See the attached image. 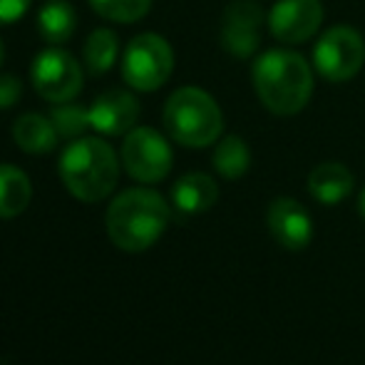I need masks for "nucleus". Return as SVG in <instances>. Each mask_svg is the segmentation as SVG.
Here are the masks:
<instances>
[{"instance_id": "14", "label": "nucleus", "mask_w": 365, "mask_h": 365, "mask_svg": "<svg viewBox=\"0 0 365 365\" xmlns=\"http://www.w3.org/2000/svg\"><path fill=\"white\" fill-rule=\"evenodd\" d=\"M353 184L356 179H353L351 169L338 162H323L308 174V192L321 204L343 202L353 192Z\"/></svg>"}, {"instance_id": "10", "label": "nucleus", "mask_w": 365, "mask_h": 365, "mask_svg": "<svg viewBox=\"0 0 365 365\" xmlns=\"http://www.w3.org/2000/svg\"><path fill=\"white\" fill-rule=\"evenodd\" d=\"M323 23L321 0H276L269 13V28L279 43L301 45L318 33Z\"/></svg>"}, {"instance_id": "21", "label": "nucleus", "mask_w": 365, "mask_h": 365, "mask_svg": "<svg viewBox=\"0 0 365 365\" xmlns=\"http://www.w3.org/2000/svg\"><path fill=\"white\" fill-rule=\"evenodd\" d=\"M92 10L112 23H137L149 13L152 0H90Z\"/></svg>"}, {"instance_id": "15", "label": "nucleus", "mask_w": 365, "mask_h": 365, "mask_svg": "<svg viewBox=\"0 0 365 365\" xmlns=\"http://www.w3.org/2000/svg\"><path fill=\"white\" fill-rule=\"evenodd\" d=\"M13 137H15V145L28 154L53 152L55 145H58V140H60L53 120H50V117H43V115H35V112L23 115L18 122H15Z\"/></svg>"}, {"instance_id": "24", "label": "nucleus", "mask_w": 365, "mask_h": 365, "mask_svg": "<svg viewBox=\"0 0 365 365\" xmlns=\"http://www.w3.org/2000/svg\"><path fill=\"white\" fill-rule=\"evenodd\" d=\"M358 212H361V217L365 219V189L361 192V197H358Z\"/></svg>"}, {"instance_id": "7", "label": "nucleus", "mask_w": 365, "mask_h": 365, "mask_svg": "<svg viewBox=\"0 0 365 365\" xmlns=\"http://www.w3.org/2000/svg\"><path fill=\"white\" fill-rule=\"evenodd\" d=\"M122 164L132 179L157 184L172 172V147L152 127H135L122 142Z\"/></svg>"}, {"instance_id": "5", "label": "nucleus", "mask_w": 365, "mask_h": 365, "mask_svg": "<svg viewBox=\"0 0 365 365\" xmlns=\"http://www.w3.org/2000/svg\"><path fill=\"white\" fill-rule=\"evenodd\" d=\"M174 70V53L162 35L142 33L127 45L122 58V77L140 92H154L169 80Z\"/></svg>"}, {"instance_id": "18", "label": "nucleus", "mask_w": 365, "mask_h": 365, "mask_svg": "<svg viewBox=\"0 0 365 365\" xmlns=\"http://www.w3.org/2000/svg\"><path fill=\"white\" fill-rule=\"evenodd\" d=\"M251 167V152L246 147V142L236 135H229L219 142L214 149V169L221 174L224 179H241Z\"/></svg>"}, {"instance_id": "17", "label": "nucleus", "mask_w": 365, "mask_h": 365, "mask_svg": "<svg viewBox=\"0 0 365 365\" xmlns=\"http://www.w3.org/2000/svg\"><path fill=\"white\" fill-rule=\"evenodd\" d=\"M77 13L68 0H48L38 13V30L50 45H63L75 35Z\"/></svg>"}, {"instance_id": "25", "label": "nucleus", "mask_w": 365, "mask_h": 365, "mask_svg": "<svg viewBox=\"0 0 365 365\" xmlns=\"http://www.w3.org/2000/svg\"><path fill=\"white\" fill-rule=\"evenodd\" d=\"M3 60H5V45H3V40H0V65H3Z\"/></svg>"}, {"instance_id": "3", "label": "nucleus", "mask_w": 365, "mask_h": 365, "mask_svg": "<svg viewBox=\"0 0 365 365\" xmlns=\"http://www.w3.org/2000/svg\"><path fill=\"white\" fill-rule=\"evenodd\" d=\"M60 179L80 202H102L115 192L120 179L115 149L100 137H80L70 142L60 157Z\"/></svg>"}, {"instance_id": "9", "label": "nucleus", "mask_w": 365, "mask_h": 365, "mask_svg": "<svg viewBox=\"0 0 365 365\" xmlns=\"http://www.w3.org/2000/svg\"><path fill=\"white\" fill-rule=\"evenodd\" d=\"M264 8L256 0H234L221 18V45L234 58H251L259 50Z\"/></svg>"}, {"instance_id": "16", "label": "nucleus", "mask_w": 365, "mask_h": 365, "mask_svg": "<svg viewBox=\"0 0 365 365\" xmlns=\"http://www.w3.org/2000/svg\"><path fill=\"white\" fill-rule=\"evenodd\" d=\"M33 199V184L23 169L0 164V219H15L28 209Z\"/></svg>"}, {"instance_id": "22", "label": "nucleus", "mask_w": 365, "mask_h": 365, "mask_svg": "<svg viewBox=\"0 0 365 365\" xmlns=\"http://www.w3.org/2000/svg\"><path fill=\"white\" fill-rule=\"evenodd\" d=\"M20 97H23V82L15 75H0V110L18 105Z\"/></svg>"}, {"instance_id": "23", "label": "nucleus", "mask_w": 365, "mask_h": 365, "mask_svg": "<svg viewBox=\"0 0 365 365\" xmlns=\"http://www.w3.org/2000/svg\"><path fill=\"white\" fill-rule=\"evenodd\" d=\"M33 0H0V25H10L28 13Z\"/></svg>"}, {"instance_id": "4", "label": "nucleus", "mask_w": 365, "mask_h": 365, "mask_svg": "<svg viewBox=\"0 0 365 365\" xmlns=\"http://www.w3.org/2000/svg\"><path fill=\"white\" fill-rule=\"evenodd\" d=\"M164 127L184 147H209L224 130L217 100L199 87H179L164 105Z\"/></svg>"}, {"instance_id": "13", "label": "nucleus", "mask_w": 365, "mask_h": 365, "mask_svg": "<svg viewBox=\"0 0 365 365\" xmlns=\"http://www.w3.org/2000/svg\"><path fill=\"white\" fill-rule=\"evenodd\" d=\"M219 187L209 174L192 172L177 179L172 189V202L174 209L184 217H194V214H204L217 204Z\"/></svg>"}, {"instance_id": "6", "label": "nucleus", "mask_w": 365, "mask_h": 365, "mask_svg": "<svg viewBox=\"0 0 365 365\" xmlns=\"http://www.w3.org/2000/svg\"><path fill=\"white\" fill-rule=\"evenodd\" d=\"M365 63V40L351 25L326 30L313 50V68L328 82H348Z\"/></svg>"}, {"instance_id": "8", "label": "nucleus", "mask_w": 365, "mask_h": 365, "mask_svg": "<svg viewBox=\"0 0 365 365\" xmlns=\"http://www.w3.org/2000/svg\"><path fill=\"white\" fill-rule=\"evenodd\" d=\"M30 80L43 100L60 105V102H70L80 95L82 68L68 50L48 48L33 60Z\"/></svg>"}, {"instance_id": "20", "label": "nucleus", "mask_w": 365, "mask_h": 365, "mask_svg": "<svg viewBox=\"0 0 365 365\" xmlns=\"http://www.w3.org/2000/svg\"><path fill=\"white\" fill-rule=\"evenodd\" d=\"M50 120L63 140H75L90 127V107H82L73 100L60 102V105H53Z\"/></svg>"}, {"instance_id": "1", "label": "nucleus", "mask_w": 365, "mask_h": 365, "mask_svg": "<svg viewBox=\"0 0 365 365\" xmlns=\"http://www.w3.org/2000/svg\"><path fill=\"white\" fill-rule=\"evenodd\" d=\"M169 204L154 189H127L110 204L105 217L107 236L117 249L142 254L154 246L169 224Z\"/></svg>"}, {"instance_id": "2", "label": "nucleus", "mask_w": 365, "mask_h": 365, "mask_svg": "<svg viewBox=\"0 0 365 365\" xmlns=\"http://www.w3.org/2000/svg\"><path fill=\"white\" fill-rule=\"evenodd\" d=\"M254 87L266 110L274 115H296L313 95V70L306 58L291 50H269L259 55L251 70Z\"/></svg>"}, {"instance_id": "19", "label": "nucleus", "mask_w": 365, "mask_h": 365, "mask_svg": "<svg viewBox=\"0 0 365 365\" xmlns=\"http://www.w3.org/2000/svg\"><path fill=\"white\" fill-rule=\"evenodd\" d=\"M117 50H120V40H117V35L110 28H100L95 33H90L85 50H82L87 70L92 75H105L115 65Z\"/></svg>"}, {"instance_id": "11", "label": "nucleus", "mask_w": 365, "mask_h": 365, "mask_svg": "<svg viewBox=\"0 0 365 365\" xmlns=\"http://www.w3.org/2000/svg\"><path fill=\"white\" fill-rule=\"evenodd\" d=\"M271 236L286 251H303L313 239V221L308 212L291 197H279L266 212Z\"/></svg>"}, {"instance_id": "12", "label": "nucleus", "mask_w": 365, "mask_h": 365, "mask_svg": "<svg viewBox=\"0 0 365 365\" xmlns=\"http://www.w3.org/2000/svg\"><path fill=\"white\" fill-rule=\"evenodd\" d=\"M140 117V102L125 90H107L90 105V127L100 135L117 137L135 130Z\"/></svg>"}]
</instances>
